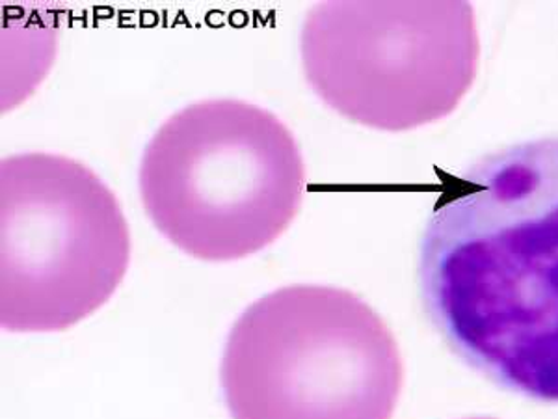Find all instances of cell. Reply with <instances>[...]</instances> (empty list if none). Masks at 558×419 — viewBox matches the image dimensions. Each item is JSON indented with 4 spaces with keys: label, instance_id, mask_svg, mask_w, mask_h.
Returning a JSON list of instances; mask_svg holds the SVG:
<instances>
[{
    "label": "cell",
    "instance_id": "obj_5",
    "mask_svg": "<svg viewBox=\"0 0 558 419\" xmlns=\"http://www.w3.org/2000/svg\"><path fill=\"white\" fill-rule=\"evenodd\" d=\"M305 79L350 121L408 131L451 115L481 60L468 2H324L300 34Z\"/></svg>",
    "mask_w": 558,
    "mask_h": 419
},
{
    "label": "cell",
    "instance_id": "obj_6",
    "mask_svg": "<svg viewBox=\"0 0 558 419\" xmlns=\"http://www.w3.org/2000/svg\"><path fill=\"white\" fill-rule=\"evenodd\" d=\"M471 419H492V418H471Z\"/></svg>",
    "mask_w": 558,
    "mask_h": 419
},
{
    "label": "cell",
    "instance_id": "obj_3",
    "mask_svg": "<svg viewBox=\"0 0 558 419\" xmlns=\"http://www.w3.org/2000/svg\"><path fill=\"white\" fill-rule=\"evenodd\" d=\"M220 376L233 419H391L404 368L386 321L354 292L287 286L236 319Z\"/></svg>",
    "mask_w": 558,
    "mask_h": 419
},
{
    "label": "cell",
    "instance_id": "obj_4",
    "mask_svg": "<svg viewBox=\"0 0 558 419\" xmlns=\"http://www.w3.org/2000/svg\"><path fill=\"white\" fill-rule=\"evenodd\" d=\"M131 234L114 192L78 160L0 163V324L60 332L97 312L128 273Z\"/></svg>",
    "mask_w": 558,
    "mask_h": 419
},
{
    "label": "cell",
    "instance_id": "obj_2",
    "mask_svg": "<svg viewBox=\"0 0 558 419\" xmlns=\"http://www.w3.org/2000/svg\"><path fill=\"white\" fill-rule=\"evenodd\" d=\"M305 166L291 129L241 99L181 108L153 134L140 194L155 228L204 261L242 260L299 215Z\"/></svg>",
    "mask_w": 558,
    "mask_h": 419
},
{
    "label": "cell",
    "instance_id": "obj_1",
    "mask_svg": "<svg viewBox=\"0 0 558 419\" xmlns=\"http://www.w3.org/2000/svg\"><path fill=\"white\" fill-rule=\"evenodd\" d=\"M426 315L497 386L558 403V139L452 176L418 242Z\"/></svg>",
    "mask_w": 558,
    "mask_h": 419
}]
</instances>
